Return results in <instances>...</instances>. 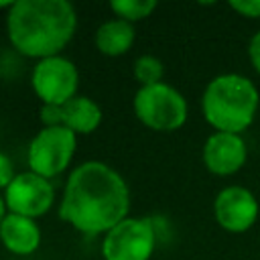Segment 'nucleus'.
I'll use <instances>...</instances> for the list:
<instances>
[{
  "label": "nucleus",
  "mask_w": 260,
  "mask_h": 260,
  "mask_svg": "<svg viewBox=\"0 0 260 260\" xmlns=\"http://www.w3.org/2000/svg\"><path fill=\"white\" fill-rule=\"evenodd\" d=\"M130 189L124 177L102 160L75 167L65 183L59 215L81 234H106L128 217Z\"/></svg>",
  "instance_id": "f257e3e1"
},
{
  "label": "nucleus",
  "mask_w": 260,
  "mask_h": 260,
  "mask_svg": "<svg viewBox=\"0 0 260 260\" xmlns=\"http://www.w3.org/2000/svg\"><path fill=\"white\" fill-rule=\"evenodd\" d=\"M75 28L77 12L67 0H14L6 14L12 47L39 61L59 55Z\"/></svg>",
  "instance_id": "f03ea898"
},
{
  "label": "nucleus",
  "mask_w": 260,
  "mask_h": 260,
  "mask_svg": "<svg viewBox=\"0 0 260 260\" xmlns=\"http://www.w3.org/2000/svg\"><path fill=\"white\" fill-rule=\"evenodd\" d=\"M258 106V87L242 73L215 75L201 95L203 118L215 132L242 134L252 126Z\"/></svg>",
  "instance_id": "7ed1b4c3"
},
{
  "label": "nucleus",
  "mask_w": 260,
  "mask_h": 260,
  "mask_svg": "<svg viewBox=\"0 0 260 260\" xmlns=\"http://www.w3.org/2000/svg\"><path fill=\"white\" fill-rule=\"evenodd\" d=\"M132 108L136 118L146 128L156 132H175L187 122L189 116L185 95L165 81L138 87Z\"/></svg>",
  "instance_id": "20e7f679"
},
{
  "label": "nucleus",
  "mask_w": 260,
  "mask_h": 260,
  "mask_svg": "<svg viewBox=\"0 0 260 260\" xmlns=\"http://www.w3.org/2000/svg\"><path fill=\"white\" fill-rule=\"evenodd\" d=\"M75 146H77V134L71 132L69 128L43 126L32 136L26 150L28 171L45 179H53L61 175L69 167L75 154Z\"/></svg>",
  "instance_id": "39448f33"
},
{
  "label": "nucleus",
  "mask_w": 260,
  "mask_h": 260,
  "mask_svg": "<svg viewBox=\"0 0 260 260\" xmlns=\"http://www.w3.org/2000/svg\"><path fill=\"white\" fill-rule=\"evenodd\" d=\"M156 246V228L146 217H126L102 240L104 260H150Z\"/></svg>",
  "instance_id": "423d86ee"
},
{
  "label": "nucleus",
  "mask_w": 260,
  "mask_h": 260,
  "mask_svg": "<svg viewBox=\"0 0 260 260\" xmlns=\"http://www.w3.org/2000/svg\"><path fill=\"white\" fill-rule=\"evenodd\" d=\"M30 85L43 106H63L77 95L79 71L75 63L63 55L47 57L32 67Z\"/></svg>",
  "instance_id": "0eeeda50"
},
{
  "label": "nucleus",
  "mask_w": 260,
  "mask_h": 260,
  "mask_svg": "<svg viewBox=\"0 0 260 260\" xmlns=\"http://www.w3.org/2000/svg\"><path fill=\"white\" fill-rule=\"evenodd\" d=\"M4 201L8 213L37 219L51 209L55 201V189L49 183V179L32 171H24L18 173L12 179V183L4 189Z\"/></svg>",
  "instance_id": "6e6552de"
},
{
  "label": "nucleus",
  "mask_w": 260,
  "mask_h": 260,
  "mask_svg": "<svg viewBox=\"0 0 260 260\" xmlns=\"http://www.w3.org/2000/svg\"><path fill=\"white\" fill-rule=\"evenodd\" d=\"M260 213L256 195L244 185H228L213 199V217L230 234L248 232Z\"/></svg>",
  "instance_id": "1a4fd4ad"
},
{
  "label": "nucleus",
  "mask_w": 260,
  "mask_h": 260,
  "mask_svg": "<svg viewBox=\"0 0 260 260\" xmlns=\"http://www.w3.org/2000/svg\"><path fill=\"white\" fill-rule=\"evenodd\" d=\"M203 165L211 175L230 177L242 171L248 160V144L242 134L213 132L203 144Z\"/></svg>",
  "instance_id": "9d476101"
},
{
  "label": "nucleus",
  "mask_w": 260,
  "mask_h": 260,
  "mask_svg": "<svg viewBox=\"0 0 260 260\" xmlns=\"http://www.w3.org/2000/svg\"><path fill=\"white\" fill-rule=\"evenodd\" d=\"M0 242L16 256H28L41 246V230L35 219L8 213L0 223Z\"/></svg>",
  "instance_id": "9b49d317"
},
{
  "label": "nucleus",
  "mask_w": 260,
  "mask_h": 260,
  "mask_svg": "<svg viewBox=\"0 0 260 260\" xmlns=\"http://www.w3.org/2000/svg\"><path fill=\"white\" fill-rule=\"evenodd\" d=\"M61 126L75 134H91L102 124V108L87 95H75L67 104L59 106Z\"/></svg>",
  "instance_id": "f8f14e48"
},
{
  "label": "nucleus",
  "mask_w": 260,
  "mask_h": 260,
  "mask_svg": "<svg viewBox=\"0 0 260 260\" xmlns=\"http://www.w3.org/2000/svg\"><path fill=\"white\" fill-rule=\"evenodd\" d=\"M134 39H136V30L132 22H126L122 18H112L98 26L93 41L102 55L120 57L130 51V47L134 45Z\"/></svg>",
  "instance_id": "ddd939ff"
},
{
  "label": "nucleus",
  "mask_w": 260,
  "mask_h": 260,
  "mask_svg": "<svg viewBox=\"0 0 260 260\" xmlns=\"http://www.w3.org/2000/svg\"><path fill=\"white\" fill-rule=\"evenodd\" d=\"M156 0H114L110 2V10L126 20V22H138V20H144L148 18L154 10H156Z\"/></svg>",
  "instance_id": "4468645a"
},
{
  "label": "nucleus",
  "mask_w": 260,
  "mask_h": 260,
  "mask_svg": "<svg viewBox=\"0 0 260 260\" xmlns=\"http://www.w3.org/2000/svg\"><path fill=\"white\" fill-rule=\"evenodd\" d=\"M162 75H165V65H162V61L158 57H154V55H140L134 61V77L140 83V87L142 85L160 83Z\"/></svg>",
  "instance_id": "2eb2a0df"
},
{
  "label": "nucleus",
  "mask_w": 260,
  "mask_h": 260,
  "mask_svg": "<svg viewBox=\"0 0 260 260\" xmlns=\"http://www.w3.org/2000/svg\"><path fill=\"white\" fill-rule=\"evenodd\" d=\"M230 8L244 18H260V0H232Z\"/></svg>",
  "instance_id": "dca6fc26"
},
{
  "label": "nucleus",
  "mask_w": 260,
  "mask_h": 260,
  "mask_svg": "<svg viewBox=\"0 0 260 260\" xmlns=\"http://www.w3.org/2000/svg\"><path fill=\"white\" fill-rule=\"evenodd\" d=\"M14 177H16V173H14V165H12L10 156L0 150V191L6 189Z\"/></svg>",
  "instance_id": "f3484780"
},
{
  "label": "nucleus",
  "mask_w": 260,
  "mask_h": 260,
  "mask_svg": "<svg viewBox=\"0 0 260 260\" xmlns=\"http://www.w3.org/2000/svg\"><path fill=\"white\" fill-rule=\"evenodd\" d=\"M248 59H250L254 71L260 75V30L254 32L250 43H248Z\"/></svg>",
  "instance_id": "a211bd4d"
},
{
  "label": "nucleus",
  "mask_w": 260,
  "mask_h": 260,
  "mask_svg": "<svg viewBox=\"0 0 260 260\" xmlns=\"http://www.w3.org/2000/svg\"><path fill=\"white\" fill-rule=\"evenodd\" d=\"M8 215V207H6V201H4V195L0 193V223L4 221V217Z\"/></svg>",
  "instance_id": "6ab92c4d"
}]
</instances>
